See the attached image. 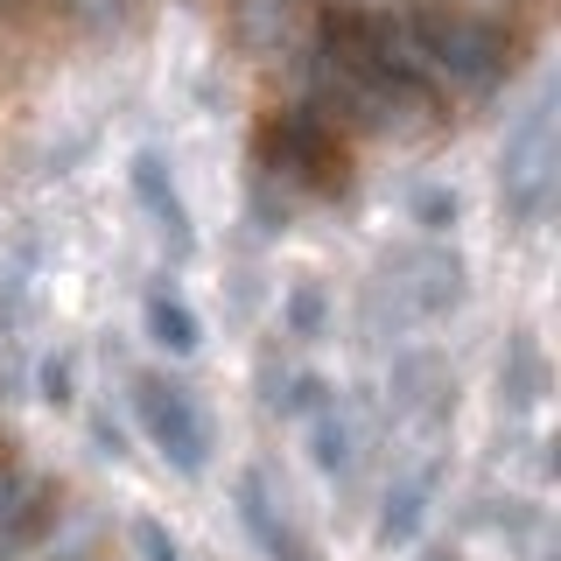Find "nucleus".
<instances>
[{
    "mask_svg": "<svg viewBox=\"0 0 561 561\" xmlns=\"http://www.w3.org/2000/svg\"><path fill=\"white\" fill-rule=\"evenodd\" d=\"M428 499H435V478H428V470L400 484V499H386V540H414V534H421V513H428Z\"/></svg>",
    "mask_w": 561,
    "mask_h": 561,
    "instance_id": "nucleus-10",
    "label": "nucleus"
},
{
    "mask_svg": "<svg viewBox=\"0 0 561 561\" xmlns=\"http://www.w3.org/2000/svg\"><path fill=\"white\" fill-rule=\"evenodd\" d=\"M148 330H154V344L175 351V358H190V351H197V316L175 302V295H154V302H148Z\"/></svg>",
    "mask_w": 561,
    "mask_h": 561,
    "instance_id": "nucleus-9",
    "label": "nucleus"
},
{
    "mask_svg": "<svg viewBox=\"0 0 561 561\" xmlns=\"http://www.w3.org/2000/svg\"><path fill=\"white\" fill-rule=\"evenodd\" d=\"M134 400H140V428L154 435V449H162L183 478H197V470L210 463V435H204L197 400H190L183 386H169V379H140Z\"/></svg>",
    "mask_w": 561,
    "mask_h": 561,
    "instance_id": "nucleus-5",
    "label": "nucleus"
},
{
    "mask_svg": "<svg viewBox=\"0 0 561 561\" xmlns=\"http://www.w3.org/2000/svg\"><path fill=\"white\" fill-rule=\"evenodd\" d=\"M43 513H49V491L35 478H22L14 463H0V548H22L43 526Z\"/></svg>",
    "mask_w": 561,
    "mask_h": 561,
    "instance_id": "nucleus-6",
    "label": "nucleus"
},
{
    "mask_svg": "<svg viewBox=\"0 0 561 561\" xmlns=\"http://www.w3.org/2000/svg\"><path fill=\"white\" fill-rule=\"evenodd\" d=\"M239 513H245V526L260 534V548H267L274 561H302V548H295V534H288V519L267 513V484H260V478L239 484Z\"/></svg>",
    "mask_w": 561,
    "mask_h": 561,
    "instance_id": "nucleus-8",
    "label": "nucleus"
},
{
    "mask_svg": "<svg viewBox=\"0 0 561 561\" xmlns=\"http://www.w3.org/2000/svg\"><path fill=\"white\" fill-rule=\"evenodd\" d=\"M499 190L513 204V218H526V225L548 210V197H554V105L526 113V127L513 134V148L499 162Z\"/></svg>",
    "mask_w": 561,
    "mask_h": 561,
    "instance_id": "nucleus-4",
    "label": "nucleus"
},
{
    "mask_svg": "<svg viewBox=\"0 0 561 561\" xmlns=\"http://www.w3.org/2000/svg\"><path fill=\"white\" fill-rule=\"evenodd\" d=\"M400 43L421 64V78L435 84H463V92H491V84L513 78V35H505L491 14L470 8H414L400 14Z\"/></svg>",
    "mask_w": 561,
    "mask_h": 561,
    "instance_id": "nucleus-2",
    "label": "nucleus"
},
{
    "mask_svg": "<svg viewBox=\"0 0 561 561\" xmlns=\"http://www.w3.org/2000/svg\"><path fill=\"white\" fill-rule=\"evenodd\" d=\"M43 393L57 400V408L70 400V358H49V365H43Z\"/></svg>",
    "mask_w": 561,
    "mask_h": 561,
    "instance_id": "nucleus-14",
    "label": "nucleus"
},
{
    "mask_svg": "<svg viewBox=\"0 0 561 561\" xmlns=\"http://www.w3.org/2000/svg\"><path fill=\"white\" fill-rule=\"evenodd\" d=\"M134 540H140V554H148V561H183V554H175V540H169L154 519H140V526H134Z\"/></svg>",
    "mask_w": 561,
    "mask_h": 561,
    "instance_id": "nucleus-12",
    "label": "nucleus"
},
{
    "mask_svg": "<svg viewBox=\"0 0 561 561\" xmlns=\"http://www.w3.org/2000/svg\"><path fill=\"white\" fill-rule=\"evenodd\" d=\"M260 162H267L274 175H288V183L302 190H344V140L337 127H330L316 105H295V113H274L267 127H260Z\"/></svg>",
    "mask_w": 561,
    "mask_h": 561,
    "instance_id": "nucleus-3",
    "label": "nucleus"
},
{
    "mask_svg": "<svg viewBox=\"0 0 561 561\" xmlns=\"http://www.w3.org/2000/svg\"><path fill=\"white\" fill-rule=\"evenodd\" d=\"M316 84L344 119H365V127H393V119L428 113V78L400 43V22L373 8H323V22H316Z\"/></svg>",
    "mask_w": 561,
    "mask_h": 561,
    "instance_id": "nucleus-1",
    "label": "nucleus"
},
{
    "mask_svg": "<svg viewBox=\"0 0 561 561\" xmlns=\"http://www.w3.org/2000/svg\"><path fill=\"white\" fill-rule=\"evenodd\" d=\"M134 190H140V204H148L154 218L169 225V239L190 253V239H197V232H190V210H183V197H175V183H169L162 154H140V162H134Z\"/></svg>",
    "mask_w": 561,
    "mask_h": 561,
    "instance_id": "nucleus-7",
    "label": "nucleus"
},
{
    "mask_svg": "<svg viewBox=\"0 0 561 561\" xmlns=\"http://www.w3.org/2000/svg\"><path fill=\"white\" fill-rule=\"evenodd\" d=\"M316 463H323V470H344L351 463V443H344V421L337 414L316 421Z\"/></svg>",
    "mask_w": 561,
    "mask_h": 561,
    "instance_id": "nucleus-11",
    "label": "nucleus"
},
{
    "mask_svg": "<svg viewBox=\"0 0 561 561\" xmlns=\"http://www.w3.org/2000/svg\"><path fill=\"white\" fill-rule=\"evenodd\" d=\"M421 225H456V190H421Z\"/></svg>",
    "mask_w": 561,
    "mask_h": 561,
    "instance_id": "nucleus-13",
    "label": "nucleus"
},
{
    "mask_svg": "<svg viewBox=\"0 0 561 561\" xmlns=\"http://www.w3.org/2000/svg\"><path fill=\"white\" fill-rule=\"evenodd\" d=\"M295 330H323V295H316V288L295 295Z\"/></svg>",
    "mask_w": 561,
    "mask_h": 561,
    "instance_id": "nucleus-15",
    "label": "nucleus"
}]
</instances>
